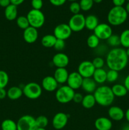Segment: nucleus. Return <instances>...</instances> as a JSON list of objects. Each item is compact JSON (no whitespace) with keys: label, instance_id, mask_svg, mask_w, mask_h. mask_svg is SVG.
<instances>
[{"label":"nucleus","instance_id":"nucleus-1","mask_svg":"<svg viewBox=\"0 0 129 130\" xmlns=\"http://www.w3.org/2000/svg\"><path fill=\"white\" fill-rule=\"evenodd\" d=\"M128 57L124 48H113L106 55V63L109 69L120 72L127 66Z\"/></svg>","mask_w":129,"mask_h":130},{"label":"nucleus","instance_id":"nucleus-2","mask_svg":"<svg viewBox=\"0 0 129 130\" xmlns=\"http://www.w3.org/2000/svg\"><path fill=\"white\" fill-rule=\"evenodd\" d=\"M93 95L96 103L102 107H109L111 105L115 98L111 90V88L108 86L97 87Z\"/></svg>","mask_w":129,"mask_h":130},{"label":"nucleus","instance_id":"nucleus-3","mask_svg":"<svg viewBox=\"0 0 129 130\" xmlns=\"http://www.w3.org/2000/svg\"><path fill=\"white\" fill-rule=\"evenodd\" d=\"M128 13L123 6H114L109 11L107 20L112 26H119L126 22Z\"/></svg>","mask_w":129,"mask_h":130},{"label":"nucleus","instance_id":"nucleus-4","mask_svg":"<svg viewBox=\"0 0 129 130\" xmlns=\"http://www.w3.org/2000/svg\"><path fill=\"white\" fill-rule=\"evenodd\" d=\"M75 90L70 88L68 85H63L56 90L55 97L57 101L62 104H68L73 100Z\"/></svg>","mask_w":129,"mask_h":130},{"label":"nucleus","instance_id":"nucleus-5","mask_svg":"<svg viewBox=\"0 0 129 130\" xmlns=\"http://www.w3.org/2000/svg\"><path fill=\"white\" fill-rule=\"evenodd\" d=\"M26 17L30 26L37 29L42 27L45 23V16L40 10L32 9L28 12Z\"/></svg>","mask_w":129,"mask_h":130},{"label":"nucleus","instance_id":"nucleus-6","mask_svg":"<svg viewBox=\"0 0 129 130\" xmlns=\"http://www.w3.org/2000/svg\"><path fill=\"white\" fill-rule=\"evenodd\" d=\"M24 96L30 100H35L41 96L42 88L41 86L35 82H30L24 85L22 88Z\"/></svg>","mask_w":129,"mask_h":130},{"label":"nucleus","instance_id":"nucleus-7","mask_svg":"<svg viewBox=\"0 0 129 130\" xmlns=\"http://www.w3.org/2000/svg\"><path fill=\"white\" fill-rule=\"evenodd\" d=\"M17 130H36L35 118L31 115H24L16 122Z\"/></svg>","mask_w":129,"mask_h":130},{"label":"nucleus","instance_id":"nucleus-8","mask_svg":"<svg viewBox=\"0 0 129 130\" xmlns=\"http://www.w3.org/2000/svg\"><path fill=\"white\" fill-rule=\"evenodd\" d=\"M85 17L83 14H75L70 19L68 24L72 32H78L82 31L85 27Z\"/></svg>","mask_w":129,"mask_h":130},{"label":"nucleus","instance_id":"nucleus-9","mask_svg":"<svg viewBox=\"0 0 129 130\" xmlns=\"http://www.w3.org/2000/svg\"><path fill=\"white\" fill-rule=\"evenodd\" d=\"M94 34L100 40H107L113 34L111 26L108 24L101 23L94 30Z\"/></svg>","mask_w":129,"mask_h":130},{"label":"nucleus","instance_id":"nucleus-10","mask_svg":"<svg viewBox=\"0 0 129 130\" xmlns=\"http://www.w3.org/2000/svg\"><path fill=\"white\" fill-rule=\"evenodd\" d=\"M72 30L67 24H60L54 27L53 35L56 39L65 41L72 35Z\"/></svg>","mask_w":129,"mask_h":130},{"label":"nucleus","instance_id":"nucleus-11","mask_svg":"<svg viewBox=\"0 0 129 130\" xmlns=\"http://www.w3.org/2000/svg\"><path fill=\"white\" fill-rule=\"evenodd\" d=\"M95 70L96 69L92 62L89 60H84L78 65L77 72L83 78H89L92 77Z\"/></svg>","mask_w":129,"mask_h":130},{"label":"nucleus","instance_id":"nucleus-12","mask_svg":"<svg viewBox=\"0 0 129 130\" xmlns=\"http://www.w3.org/2000/svg\"><path fill=\"white\" fill-rule=\"evenodd\" d=\"M68 121V115L64 112H58L56 114L52 119V125L54 129L60 130L64 128Z\"/></svg>","mask_w":129,"mask_h":130},{"label":"nucleus","instance_id":"nucleus-13","mask_svg":"<svg viewBox=\"0 0 129 130\" xmlns=\"http://www.w3.org/2000/svg\"><path fill=\"white\" fill-rule=\"evenodd\" d=\"M83 79V77L77 71L72 72L68 75V79L67 81V85L73 90H78L82 86Z\"/></svg>","mask_w":129,"mask_h":130},{"label":"nucleus","instance_id":"nucleus-14","mask_svg":"<svg viewBox=\"0 0 129 130\" xmlns=\"http://www.w3.org/2000/svg\"><path fill=\"white\" fill-rule=\"evenodd\" d=\"M52 62L57 68H66L69 64L70 60L67 54L58 52L53 56Z\"/></svg>","mask_w":129,"mask_h":130},{"label":"nucleus","instance_id":"nucleus-15","mask_svg":"<svg viewBox=\"0 0 129 130\" xmlns=\"http://www.w3.org/2000/svg\"><path fill=\"white\" fill-rule=\"evenodd\" d=\"M58 85L53 76H47L43 78L41 83L42 88L48 92H53L58 88Z\"/></svg>","mask_w":129,"mask_h":130},{"label":"nucleus","instance_id":"nucleus-16","mask_svg":"<svg viewBox=\"0 0 129 130\" xmlns=\"http://www.w3.org/2000/svg\"><path fill=\"white\" fill-rule=\"evenodd\" d=\"M38 36H39V32L37 29L33 27L29 26L24 30V34H23L24 39L26 43L29 44H32L35 43L37 40Z\"/></svg>","mask_w":129,"mask_h":130},{"label":"nucleus","instance_id":"nucleus-17","mask_svg":"<svg viewBox=\"0 0 129 130\" xmlns=\"http://www.w3.org/2000/svg\"><path fill=\"white\" fill-rule=\"evenodd\" d=\"M108 114L111 120L115 121H120L125 118V112L120 107L116 105L111 106L109 108Z\"/></svg>","mask_w":129,"mask_h":130},{"label":"nucleus","instance_id":"nucleus-18","mask_svg":"<svg viewBox=\"0 0 129 130\" xmlns=\"http://www.w3.org/2000/svg\"><path fill=\"white\" fill-rule=\"evenodd\" d=\"M94 126L97 130H111L113 123L110 118L100 117L95 121Z\"/></svg>","mask_w":129,"mask_h":130},{"label":"nucleus","instance_id":"nucleus-19","mask_svg":"<svg viewBox=\"0 0 129 130\" xmlns=\"http://www.w3.org/2000/svg\"><path fill=\"white\" fill-rule=\"evenodd\" d=\"M68 75L69 73L66 68H56L54 71L53 77L58 84L63 85L67 83Z\"/></svg>","mask_w":129,"mask_h":130},{"label":"nucleus","instance_id":"nucleus-20","mask_svg":"<svg viewBox=\"0 0 129 130\" xmlns=\"http://www.w3.org/2000/svg\"><path fill=\"white\" fill-rule=\"evenodd\" d=\"M81 88L87 93L92 94L97 89V83L92 77L83 78Z\"/></svg>","mask_w":129,"mask_h":130},{"label":"nucleus","instance_id":"nucleus-21","mask_svg":"<svg viewBox=\"0 0 129 130\" xmlns=\"http://www.w3.org/2000/svg\"><path fill=\"white\" fill-rule=\"evenodd\" d=\"M107 71L103 68L96 69L92 76V78L97 84H103L106 81Z\"/></svg>","mask_w":129,"mask_h":130},{"label":"nucleus","instance_id":"nucleus-22","mask_svg":"<svg viewBox=\"0 0 129 130\" xmlns=\"http://www.w3.org/2000/svg\"><path fill=\"white\" fill-rule=\"evenodd\" d=\"M17 6L15 5L11 4L5 8V16L9 21H13L17 19Z\"/></svg>","mask_w":129,"mask_h":130},{"label":"nucleus","instance_id":"nucleus-23","mask_svg":"<svg viewBox=\"0 0 129 130\" xmlns=\"http://www.w3.org/2000/svg\"><path fill=\"white\" fill-rule=\"evenodd\" d=\"M23 95V90L19 86H12L7 90V96L11 100H17Z\"/></svg>","mask_w":129,"mask_h":130},{"label":"nucleus","instance_id":"nucleus-24","mask_svg":"<svg viewBox=\"0 0 129 130\" xmlns=\"http://www.w3.org/2000/svg\"><path fill=\"white\" fill-rule=\"evenodd\" d=\"M99 20L94 15H89L85 17V27L89 30H94L98 25Z\"/></svg>","mask_w":129,"mask_h":130},{"label":"nucleus","instance_id":"nucleus-25","mask_svg":"<svg viewBox=\"0 0 129 130\" xmlns=\"http://www.w3.org/2000/svg\"><path fill=\"white\" fill-rule=\"evenodd\" d=\"M114 96L116 97H123L127 94L128 90L123 85L115 84L111 87Z\"/></svg>","mask_w":129,"mask_h":130},{"label":"nucleus","instance_id":"nucleus-26","mask_svg":"<svg viewBox=\"0 0 129 130\" xmlns=\"http://www.w3.org/2000/svg\"><path fill=\"white\" fill-rule=\"evenodd\" d=\"M81 104H82L83 107H84L85 109H89L94 107L95 104H96V102L93 94L88 93L83 96V100H82Z\"/></svg>","mask_w":129,"mask_h":130},{"label":"nucleus","instance_id":"nucleus-27","mask_svg":"<svg viewBox=\"0 0 129 130\" xmlns=\"http://www.w3.org/2000/svg\"><path fill=\"white\" fill-rule=\"evenodd\" d=\"M56 39L53 34H46L42 38L41 44L46 48H52L54 46Z\"/></svg>","mask_w":129,"mask_h":130},{"label":"nucleus","instance_id":"nucleus-28","mask_svg":"<svg viewBox=\"0 0 129 130\" xmlns=\"http://www.w3.org/2000/svg\"><path fill=\"white\" fill-rule=\"evenodd\" d=\"M1 128L2 130H17V125L13 120L7 119L2 122Z\"/></svg>","mask_w":129,"mask_h":130},{"label":"nucleus","instance_id":"nucleus-29","mask_svg":"<svg viewBox=\"0 0 129 130\" xmlns=\"http://www.w3.org/2000/svg\"><path fill=\"white\" fill-rule=\"evenodd\" d=\"M120 45L124 48H129V29H125L120 35Z\"/></svg>","mask_w":129,"mask_h":130},{"label":"nucleus","instance_id":"nucleus-30","mask_svg":"<svg viewBox=\"0 0 129 130\" xmlns=\"http://www.w3.org/2000/svg\"><path fill=\"white\" fill-rule=\"evenodd\" d=\"M100 39L95 34H92L87 38V44L90 48L96 49L99 46Z\"/></svg>","mask_w":129,"mask_h":130},{"label":"nucleus","instance_id":"nucleus-31","mask_svg":"<svg viewBox=\"0 0 129 130\" xmlns=\"http://www.w3.org/2000/svg\"><path fill=\"white\" fill-rule=\"evenodd\" d=\"M107 43L110 46L113 47V48H118L120 45V36L113 34L107 39Z\"/></svg>","mask_w":129,"mask_h":130},{"label":"nucleus","instance_id":"nucleus-32","mask_svg":"<svg viewBox=\"0 0 129 130\" xmlns=\"http://www.w3.org/2000/svg\"><path fill=\"white\" fill-rule=\"evenodd\" d=\"M16 25L21 29L25 30L27 28L30 26L29 25V20H28L27 17L20 16L16 19Z\"/></svg>","mask_w":129,"mask_h":130},{"label":"nucleus","instance_id":"nucleus-33","mask_svg":"<svg viewBox=\"0 0 129 130\" xmlns=\"http://www.w3.org/2000/svg\"><path fill=\"white\" fill-rule=\"evenodd\" d=\"M35 123L37 128H46L48 125L49 121L46 116L41 115L35 118Z\"/></svg>","mask_w":129,"mask_h":130},{"label":"nucleus","instance_id":"nucleus-34","mask_svg":"<svg viewBox=\"0 0 129 130\" xmlns=\"http://www.w3.org/2000/svg\"><path fill=\"white\" fill-rule=\"evenodd\" d=\"M119 72L115 71V70L109 69L107 71V76H106V81L108 83H112L115 82L118 79L119 77Z\"/></svg>","mask_w":129,"mask_h":130},{"label":"nucleus","instance_id":"nucleus-35","mask_svg":"<svg viewBox=\"0 0 129 130\" xmlns=\"http://www.w3.org/2000/svg\"><path fill=\"white\" fill-rule=\"evenodd\" d=\"M9 83V76L4 71H0V88H5Z\"/></svg>","mask_w":129,"mask_h":130},{"label":"nucleus","instance_id":"nucleus-36","mask_svg":"<svg viewBox=\"0 0 129 130\" xmlns=\"http://www.w3.org/2000/svg\"><path fill=\"white\" fill-rule=\"evenodd\" d=\"M79 4L81 10L87 11L92 8L94 5V1L93 0H80Z\"/></svg>","mask_w":129,"mask_h":130},{"label":"nucleus","instance_id":"nucleus-37","mask_svg":"<svg viewBox=\"0 0 129 130\" xmlns=\"http://www.w3.org/2000/svg\"><path fill=\"white\" fill-rule=\"evenodd\" d=\"M92 63L96 69H102L104 66L105 61L102 57H96L92 61Z\"/></svg>","mask_w":129,"mask_h":130},{"label":"nucleus","instance_id":"nucleus-38","mask_svg":"<svg viewBox=\"0 0 129 130\" xmlns=\"http://www.w3.org/2000/svg\"><path fill=\"white\" fill-rule=\"evenodd\" d=\"M65 41L62 40V39H57L53 48L57 52H61L65 48Z\"/></svg>","mask_w":129,"mask_h":130},{"label":"nucleus","instance_id":"nucleus-39","mask_svg":"<svg viewBox=\"0 0 129 130\" xmlns=\"http://www.w3.org/2000/svg\"><path fill=\"white\" fill-rule=\"evenodd\" d=\"M70 10L71 12L73 14V15H75V14L80 13V11L81 8L80 6V4L77 2H72L70 4L69 7Z\"/></svg>","mask_w":129,"mask_h":130},{"label":"nucleus","instance_id":"nucleus-40","mask_svg":"<svg viewBox=\"0 0 129 130\" xmlns=\"http://www.w3.org/2000/svg\"><path fill=\"white\" fill-rule=\"evenodd\" d=\"M31 5L32 9L40 10L43 6L42 0H32Z\"/></svg>","mask_w":129,"mask_h":130},{"label":"nucleus","instance_id":"nucleus-41","mask_svg":"<svg viewBox=\"0 0 129 130\" xmlns=\"http://www.w3.org/2000/svg\"><path fill=\"white\" fill-rule=\"evenodd\" d=\"M83 98V96L81 93H75L72 101L74 102L75 103H77V104H80V103H82Z\"/></svg>","mask_w":129,"mask_h":130},{"label":"nucleus","instance_id":"nucleus-42","mask_svg":"<svg viewBox=\"0 0 129 130\" xmlns=\"http://www.w3.org/2000/svg\"><path fill=\"white\" fill-rule=\"evenodd\" d=\"M67 0H49V2L55 6H60L64 5Z\"/></svg>","mask_w":129,"mask_h":130},{"label":"nucleus","instance_id":"nucleus-43","mask_svg":"<svg viewBox=\"0 0 129 130\" xmlns=\"http://www.w3.org/2000/svg\"><path fill=\"white\" fill-rule=\"evenodd\" d=\"M126 0H112L115 6H123Z\"/></svg>","mask_w":129,"mask_h":130},{"label":"nucleus","instance_id":"nucleus-44","mask_svg":"<svg viewBox=\"0 0 129 130\" xmlns=\"http://www.w3.org/2000/svg\"><path fill=\"white\" fill-rule=\"evenodd\" d=\"M10 5H11L10 0H0V6L1 7L6 8Z\"/></svg>","mask_w":129,"mask_h":130},{"label":"nucleus","instance_id":"nucleus-45","mask_svg":"<svg viewBox=\"0 0 129 130\" xmlns=\"http://www.w3.org/2000/svg\"><path fill=\"white\" fill-rule=\"evenodd\" d=\"M7 96V91L5 88H0V100L5 99Z\"/></svg>","mask_w":129,"mask_h":130},{"label":"nucleus","instance_id":"nucleus-46","mask_svg":"<svg viewBox=\"0 0 129 130\" xmlns=\"http://www.w3.org/2000/svg\"><path fill=\"white\" fill-rule=\"evenodd\" d=\"M123 85L125 86L128 91H129V74H128L125 78Z\"/></svg>","mask_w":129,"mask_h":130},{"label":"nucleus","instance_id":"nucleus-47","mask_svg":"<svg viewBox=\"0 0 129 130\" xmlns=\"http://www.w3.org/2000/svg\"><path fill=\"white\" fill-rule=\"evenodd\" d=\"M24 1H25V0H10L11 4L15 5V6H16L22 4L24 2Z\"/></svg>","mask_w":129,"mask_h":130},{"label":"nucleus","instance_id":"nucleus-48","mask_svg":"<svg viewBox=\"0 0 129 130\" xmlns=\"http://www.w3.org/2000/svg\"><path fill=\"white\" fill-rule=\"evenodd\" d=\"M125 118L126 120L127 121L128 123H129V108L125 111Z\"/></svg>","mask_w":129,"mask_h":130},{"label":"nucleus","instance_id":"nucleus-49","mask_svg":"<svg viewBox=\"0 0 129 130\" xmlns=\"http://www.w3.org/2000/svg\"><path fill=\"white\" fill-rule=\"evenodd\" d=\"M125 9V10H126V12H127V13L129 14V2H128L127 3H126Z\"/></svg>","mask_w":129,"mask_h":130},{"label":"nucleus","instance_id":"nucleus-50","mask_svg":"<svg viewBox=\"0 0 129 130\" xmlns=\"http://www.w3.org/2000/svg\"><path fill=\"white\" fill-rule=\"evenodd\" d=\"M122 130H129V124L125 125V126L123 127V128Z\"/></svg>","mask_w":129,"mask_h":130},{"label":"nucleus","instance_id":"nucleus-51","mask_svg":"<svg viewBox=\"0 0 129 130\" xmlns=\"http://www.w3.org/2000/svg\"><path fill=\"white\" fill-rule=\"evenodd\" d=\"M94 3H100L102 1V0H93Z\"/></svg>","mask_w":129,"mask_h":130},{"label":"nucleus","instance_id":"nucleus-52","mask_svg":"<svg viewBox=\"0 0 129 130\" xmlns=\"http://www.w3.org/2000/svg\"><path fill=\"white\" fill-rule=\"evenodd\" d=\"M126 54H127L128 57V58H129V48L126 49Z\"/></svg>","mask_w":129,"mask_h":130},{"label":"nucleus","instance_id":"nucleus-53","mask_svg":"<svg viewBox=\"0 0 129 130\" xmlns=\"http://www.w3.org/2000/svg\"><path fill=\"white\" fill-rule=\"evenodd\" d=\"M36 130H46V128H37L36 129Z\"/></svg>","mask_w":129,"mask_h":130},{"label":"nucleus","instance_id":"nucleus-54","mask_svg":"<svg viewBox=\"0 0 129 130\" xmlns=\"http://www.w3.org/2000/svg\"><path fill=\"white\" fill-rule=\"evenodd\" d=\"M68 1H71V2H75V1H77V0H68Z\"/></svg>","mask_w":129,"mask_h":130},{"label":"nucleus","instance_id":"nucleus-55","mask_svg":"<svg viewBox=\"0 0 129 130\" xmlns=\"http://www.w3.org/2000/svg\"><path fill=\"white\" fill-rule=\"evenodd\" d=\"M127 1H128V2H129V0H127Z\"/></svg>","mask_w":129,"mask_h":130}]
</instances>
